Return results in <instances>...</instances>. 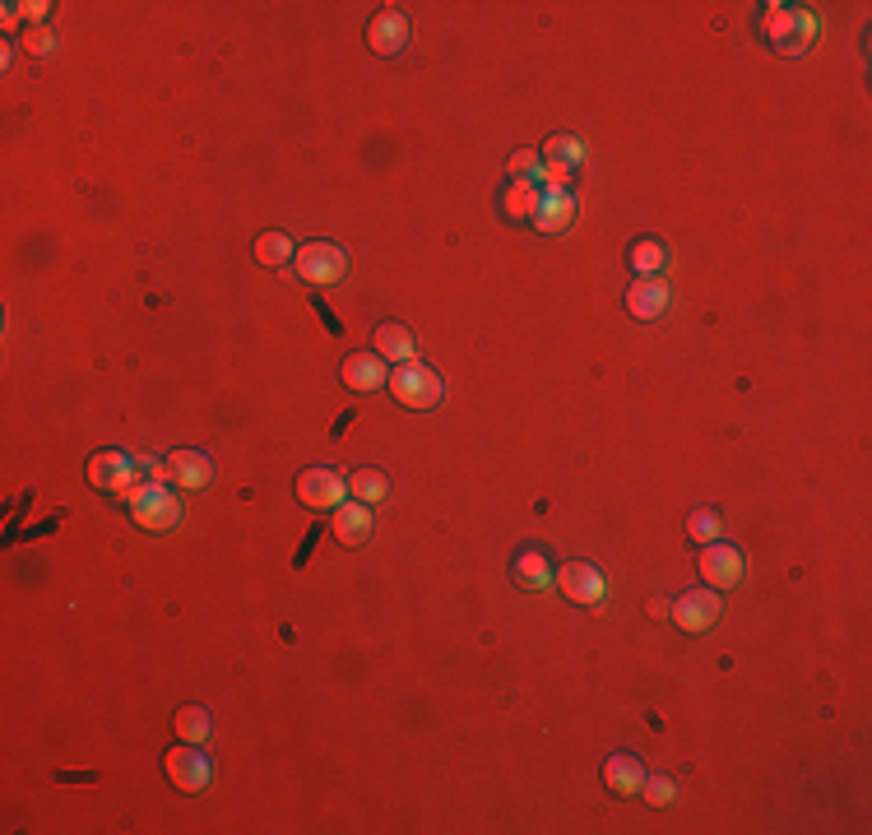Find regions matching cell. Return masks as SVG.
<instances>
[{"label": "cell", "instance_id": "1", "mask_svg": "<svg viewBox=\"0 0 872 835\" xmlns=\"http://www.w3.org/2000/svg\"><path fill=\"white\" fill-rule=\"evenodd\" d=\"M761 33L780 56H803L817 43V14L803 5H770V14L761 19Z\"/></svg>", "mask_w": 872, "mask_h": 835}, {"label": "cell", "instance_id": "2", "mask_svg": "<svg viewBox=\"0 0 872 835\" xmlns=\"http://www.w3.org/2000/svg\"><path fill=\"white\" fill-rule=\"evenodd\" d=\"M130 501V515H135V524L140 530H149V534H167V530H177L182 524V497L167 488V483H140V492H130L126 497Z\"/></svg>", "mask_w": 872, "mask_h": 835}, {"label": "cell", "instance_id": "3", "mask_svg": "<svg viewBox=\"0 0 872 835\" xmlns=\"http://www.w3.org/2000/svg\"><path fill=\"white\" fill-rule=\"evenodd\" d=\"M391 395L404 404V409H437L441 395H445V381L437 376V367H422V362H404L391 372Z\"/></svg>", "mask_w": 872, "mask_h": 835}, {"label": "cell", "instance_id": "4", "mask_svg": "<svg viewBox=\"0 0 872 835\" xmlns=\"http://www.w3.org/2000/svg\"><path fill=\"white\" fill-rule=\"evenodd\" d=\"M293 269H298L302 283H312V288H335V283L348 275V256H344L335 242H306V246H298Z\"/></svg>", "mask_w": 872, "mask_h": 835}, {"label": "cell", "instance_id": "5", "mask_svg": "<svg viewBox=\"0 0 872 835\" xmlns=\"http://www.w3.org/2000/svg\"><path fill=\"white\" fill-rule=\"evenodd\" d=\"M144 469L153 474V483H177V488H209L214 483V460L200 455V451H172L163 464L144 460Z\"/></svg>", "mask_w": 872, "mask_h": 835}, {"label": "cell", "instance_id": "6", "mask_svg": "<svg viewBox=\"0 0 872 835\" xmlns=\"http://www.w3.org/2000/svg\"><path fill=\"white\" fill-rule=\"evenodd\" d=\"M163 770L182 793H200V789H209V780H214V762H209V752H200V743L172 747L163 756Z\"/></svg>", "mask_w": 872, "mask_h": 835}, {"label": "cell", "instance_id": "7", "mask_svg": "<svg viewBox=\"0 0 872 835\" xmlns=\"http://www.w3.org/2000/svg\"><path fill=\"white\" fill-rule=\"evenodd\" d=\"M298 501L306 511H339L348 501V483L325 469V464H316V469H302L298 474Z\"/></svg>", "mask_w": 872, "mask_h": 835}, {"label": "cell", "instance_id": "8", "mask_svg": "<svg viewBox=\"0 0 872 835\" xmlns=\"http://www.w3.org/2000/svg\"><path fill=\"white\" fill-rule=\"evenodd\" d=\"M135 474H140V464H135L126 451H98L89 460V483L98 492H112V497H130Z\"/></svg>", "mask_w": 872, "mask_h": 835}, {"label": "cell", "instance_id": "9", "mask_svg": "<svg viewBox=\"0 0 872 835\" xmlns=\"http://www.w3.org/2000/svg\"><path fill=\"white\" fill-rule=\"evenodd\" d=\"M557 590L580 608H598V604H604V594H608V585H604V576H598L594 561H567V567L557 571Z\"/></svg>", "mask_w": 872, "mask_h": 835}, {"label": "cell", "instance_id": "10", "mask_svg": "<svg viewBox=\"0 0 872 835\" xmlns=\"http://www.w3.org/2000/svg\"><path fill=\"white\" fill-rule=\"evenodd\" d=\"M743 553L733 548V543H706V553H701V576H706V585L710 590H733L743 580Z\"/></svg>", "mask_w": 872, "mask_h": 835}, {"label": "cell", "instance_id": "11", "mask_svg": "<svg viewBox=\"0 0 872 835\" xmlns=\"http://www.w3.org/2000/svg\"><path fill=\"white\" fill-rule=\"evenodd\" d=\"M668 617L683 631H710L714 623H720V594H714V590H687L668 608Z\"/></svg>", "mask_w": 872, "mask_h": 835}, {"label": "cell", "instance_id": "12", "mask_svg": "<svg viewBox=\"0 0 872 835\" xmlns=\"http://www.w3.org/2000/svg\"><path fill=\"white\" fill-rule=\"evenodd\" d=\"M571 219H575V196L567 186H544V190H538V209L530 219L538 232H548V237H553V232H567Z\"/></svg>", "mask_w": 872, "mask_h": 835}, {"label": "cell", "instance_id": "13", "mask_svg": "<svg viewBox=\"0 0 872 835\" xmlns=\"http://www.w3.org/2000/svg\"><path fill=\"white\" fill-rule=\"evenodd\" d=\"M668 302H673V293H668V279H664V275L636 279V283L627 288V312H631L636 321H659V316L668 312Z\"/></svg>", "mask_w": 872, "mask_h": 835}, {"label": "cell", "instance_id": "14", "mask_svg": "<svg viewBox=\"0 0 872 835\" xmlns=\"http://www.w3.org/2000/svg\"><path fill=\"white\" fill-rule=\"evenodd\" d=\"M367 43H372L376 56H399L409 47V14L404 10H381L372 19V28H367Z\"/></svg>", "mask_w": 872, "mask_h": 835}, {"label": "cell", "instance_id": "15", "mask_svg": "<svg viewBox=\"0 0 872 835\" xmlns=\"http://www.w3.org/2000/svg\"><path fill=\"white\" fill-rule=\"evenodd\" d=\"M604 785L617 799H631V793H641V785H646V766L636 762L631 752H613L604 762Z\"/></svg>", "mask_w": 872, "mask_h": 835}, {"label": "cell", "instance_id": "16", "mask_svg": "<svg viewBox=\"0 0 872 835\" xmlns=\"http://www.w3.org/2000/svg\"><path fill=\"white\" fill-rule=\"evenodd\" d=\"M372 344H376V358L395 362V367L414 362V353H418V344H414V329H409V325H399V321H385V325H376Z\"/></svg>", "mask_w": 872, "mask_h": 835}, {"label": "cell", "instance_id": "17", "mask_svg": "<svg viewBox=\"0 0 872 835\" xmlns=\"http://www.w3.org/2000/svg\"><path fill=\"white\" fill-rule=\"evenodd\" d=\"M391 381L385 376V358H376V353H348L344 358V385L348 391H381V385Z\"/></svg>", "mask_w": 872, "mask_h": 835}, {"label": "cell", "instance_id": "18", "mask_svg": "<svg viewBox=\"0 0 872 835\" xmlns=\"http://www.w3.org/2000/svg\"><path fill=\"white\" fill-rule=\"evenodd\" d=\"M335 538L344 548H362V543L372 538V511H367L362 501H344L335 511Z\"/></svg>", "mask_w": 872, "mask_h": 835}, {"label": "cell", "instance_id": "19", "mask_svg": "<svg viewBox=\"0 0 872 835\" xmlns=\"http://www.w3.org/2000/svg\"><path fill=\"white\" fill-rule=\"evenodd\" d=\"M511 576L520 590H548L553 585V561L544 548H525L515 561H511Z\"/></svg>", "mask_w": 872, "mask_h": 835}, {"label": "cell", "instance_id": "20", "mask_svg": "<svg viewBox=\"0 0 872 835\" xmlns=\"http://www.w3.org/2000/svg\"><path fill=\"white\" fill-rule=\"evenodd\" d=\"M544 167H557V172H575L580 163H585V144L575 140V135H548V144H544Z\"/></svg>", "mask_w": 872, "mask_h": 835}, {"label": "cell", "instance_id": "21", "mask_svg": "<svg viewBox=\"0 0 872 835\" xmlns=\"http://www.w3.org/2000/svg\"><path fill=\"white\" fill-rule=\"evenodd\" d=\"M251 251H256V260H260L265 269H288V265H293V256H298V246H293V237H288V232H260Z\"/></svg>", "mask_w": 872, "mask_h": 835}, {"label": "cell", "instance_id": "22", "mask_svg": "<svg viewBox=\"0 0 872 835\" xmlns=\"http://www.w3.org/2000/svg\"><path fill=\"white\" fill-rule=\"evenodd\" d=\"M172 729H177L182 743H205V738L214 733V715H209L205 706H182L177 715H172Z\"/></svg>", "mask_w": 872, "mask_h": 835}, {"label": "cell", "instance_id": "23", "mask_svg": "<svg viewBox=\"0 0 872 835\" xmlns=\"http://www.w3.org/2000/svg\"><path fill=\"white\" fill-rule=\"evenodd\" d=\"M664 265H668V246L659 242V237H641V242L631 246V269H636V279L664 275Z\"/></svg>", "mask_w": 872, "mask_h": 835}, {"label": "cell", "instance_id": "24", "mask_svg": "<svg viewBox=\"0 0 872 835\" xmlns=\"http://www.w3.org/2000/svg\"><path fill=\"white\" fill-rule=\"evenodd\" d=\"M348 492H353V501H362V507H376V501L391 497V478L381 469H358L348 478Z\"/></svg>", "mask_w": 872, "mask_h": 835}, {"label": "cell", "instance_id": "25", "mask_svg": "<svg viewBox=\"0 0 872 835\" xmlns=\"http://www.w3.org/2000/svg\"><path fill=\"white\" fill-rule=\"evenodd\" d=\"M538 190H544V186H534V182H511L507 196H501V213H507V219H534Z\"/></svg>", "mask_w": 872, "mask_h": 835}, {"label": "cell", "instance_id": "26", "mask_svg": "<svg viewBox=\"0 0 872 835\" xmlns=\"http://www.w3.org/2000/svg\"><path fill=\"white\" fill-rule=\"evenodd\" d=\"M720 530H724V520H720V511H710V507H696L687 515V534H691V543H701V548L720 538Z\"/></svg>", "mask_w": 872, "mask_h": 835}, {"label": "cell", "instance_id": "27", "mask_svg": "<svg viewBox=\"0 0 872 835\" xmlns=\"http://www.w3.org/2000/svg\"><path fill=\"white\" fill-rule=\"evenodd\" d=\"M511 177H515V182L544 186V159H538V153H530V149H515V153H511Z\"/></svg>", "mask_w": 872, "mask_h": 835}, {"label": "cell", "instance_id": "28", "mask_svg": "<svg viewBox=\"0 0 872 835\" xmlns=\"http://www.w3.org/2000/svg\"><path fill=\"white\" fill-rule=\"evenodd\" d=\"M641 793H646L654 808H664V803H673V780H668V775H646Z\"/></svg>", "mask_w": 872, "mask_h": 835}, {"label": "cell", "instance_id": "29", "mask_svg": "<svg viewBox=\"0 0 872 835\" xmlns=\"http://www.w3.org/2000/svg\"><path fill=\"white\" fill-rule=\"evenodd\" d=\"M19 47H24L28 56H47V51H51V28L28 24V28H24V43H19Z\"/></svg>", "mask_w": 872, "mask_h": 835}, {"label": "cell", "instance_id": "30", "mask_svg": "<svg viewBox=\"0 0 872 835\" xmlns=\"http://www.w3.org/2000/svg\"><path fill=\"white\" fill-rule=\"evenodd\" d=\"M51 5H47V0H33V5H24V19H28V24H43V14H47Z\"/></svg>", "mask_w": 872, "mask_h": 835}, {"label": "cell", "instance_id": "31", "mask_svg": "<svg viewBox=\"0 0 872 835\" xmlns=\"http://www.w3.org/2000/svg\"><path fill=\"white\" fill-rule=\"evenodd\" d=\"M668 608H673L668 599H650V604H646V613H650V617H668Z\"/></svg>", "mask_w": 872, "mask_h": 835}]
</instances>
